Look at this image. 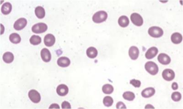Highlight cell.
I'll return each mask as SVG.
<instances>
[{
    "mask_svg": "<svg viewBox=\"0 0 183 109\" xmlns=\"http://www.w3.org/2000/svg\"><path fill=\"white\" fill-rule=\"evenodd\" d=\"M108 17V14L106 12L100 11L94 14L93 21L96 23H100L105 21Z\"/></svg>",
    "mask_w": 183,
    "mask_h": 109,
    "instance_id": "1",
    "label": "cell"
},
{
    "mask_svg": "<svg viewBox=\"0 0 183 109\" xmlns=\"http://www.w3.org/2000/svg\"><path fill=\"white\" fill-rule=\"evenodd\" d=\"M145 68L146 71L151 75H155L158 73V66L152 61L147 62L145 65Z\"/></svg>",
    "mask_w": 183,
    "mask_h": 109,
    "instance_id": "2",
    "label": "cell"
},
{
    "mask_svg": "<svg viewBox=\"0 0 183 109\" xmlns=\"http://www.w3.org/2000/svg\"><path fill=\"white\" fill-rule=\"evenodd\" d=\"M148 34L152 37L159 38L163 34V31L162 28L158 27H152L149 28Z\"/></svg>",
    "mask_w": 183,
    "mask_h": 109,
    "instance_id": "3",
    "label": "cell"
},
{
    "mask_svg": "<svg viewBox=\"0 0 183 109\" xmlns=\"http://www.w3.org/2000/svg\"><path fill=\"white\" fill-rule=\"evenodd\" d=\"M47 29L46 24L44 23H38L33 25L32 27V31L33 33L39 34L45 32Z\"/></svg>",
    "mask_w": 183,
    "mask_h": 109,
    "instance_id": "4",
    "label": "cell"
},
{
    "mask_svg": "<svg viewBox=\"0 0 183 109\" xmlns=\"http://www.w3.org/2000/svg\"><path fill=\"white\" fill-rule=\"evenodd\" d=\"M131 20L132 22L137 26H141L143 23V18L138 13H132L131 16Z\"/></svg>",
    "mask_w": 183,
    "mask_h": 109,
    "instance_id": "5",
    "label": "cell"
},
{
    "mask_svg": "<svg viewBox=\"0 0 183 109\" xmlns=\"http://www.w3.org/2000/svg\"><path fill=\"white\" fill-rule=\"evenodd\" d=\"M28 97L30 100L34 103H38L41 100L40 94L35 90H31L28 92Z\"/></svg>",
    "mask_w": 183,
    "mask_h": 109,
    "instance_id": "6",
    "label": "cell"
},
{
    "mask_svg": "<svg viewBox=\"0 0 183 109\" xmlns=\"http://www.w3.org/2000/svg\"><path fill=\"white\" fill-rule=\"evenodd\" d=\"M162 76L166 81H171L175 78V73L172 69H167L163 70L162 73Z\"/></svg>",
    "mask_w": 183,
    "mask_h": 109,
    "instance_id": "7",
    "label": "cell"
},
{
    "mask_svg": "<svg viewBox=\"0 0 183 109\" xmlns=\"http://www.w3.org/2000/svg\"><path fill=\"white\" fill-rule=\"evenodd\" d=\"M27 24V21L24 18H19L15 22L14 24V28L15 30L20 31L22 30Z\"/></svg>",
    "mask_w": 183,
    "mask_h": 109,
    "instance_id": "8",
    "label": "cell"
},
{
    "mask_svg": "<svg viewBox=\"0 0 183 109\" xmlns=\"http://www.w3.org/2000/svg\"><path fill=\"white\" fill-rule=\"evenodd\" d=\"M158 62L163 65H167L171 62V58L168 55L165 53H160L158 57Z\"/></svg>",
    "mask_w": 183,
    "mask_h": 109,
    "instance_id": "9",
    "label": "cell"
},
{
    "mask_svg": "<svg viewBox=\"0 0 183 109\" xmlns=\"http://www.w3.org/2000/svg\"><path fill=\"white\" fill-rule=\"evenodd\" d=\"M44 41L45 46L47 47H52L53 46L55 43V37L53 34H48L45 36Z\"/></svg>",
    "mask_w": 183,
    "mask_h": 109,
    "instance_id": "10",
    "label": "cell"
},
{
    "mask_svg": "<svg viewBox=\"0 0 183 109\" xmlns=\"http://www.w3.org/2000/svg\"><path fill=\"white\" fill-rule=\"evenodd\" d=\"M158 49L155 47L150 48L147 50L145 54V57L148 59H151L156 57L158 53Z\"/></svg>",
    "mask_w": 183,
    "mask_h": 109,
    "instance_id": "11",
    "label": "cell"
},
{
    "mask_svg": "<svg viewBox=\"0 0 183 109\" xmlns=\"http://www.w3.org/2000/svg\"><path fill=\"white\" fill-rule=\"evenodd\" d=\"M129 55L131 59L136 60L139 57V49L136 46H132L129 49Z\"/></svg>",
    "mask_w": 183,
    "mask_h": 109,
    "instance_id": "12",
    "label": "cell"
},
{
    "mask_svg": "<svg viewBox=\"0 0 183 109\" xmlns=\"http://www.w3.org/2000/svg\"><path fill=\"white\" fill-rule=\"evenodd\" d=\"M57 94L60 96H64L68 93L69 89L65 84H61L58 86L57 89Z\"/></svg>",
    "mask_w": 183,
    "mask_h": 109,
    "instance_id": "13",
    "label": "cell"
},
{
    "mask_svg": "<svg viewBox=\"0 0 183 109\" xmlns=\"http://www.w3.org/2000/svg\"><path fill=\"white\" fill-rule=\"evenodd\" d=\"M41 57L44 62H49L52 58V55L50 51L47 48H44L41 51Z\"/></svg>",
    "mask_w": 183,
    "mask_h": 109,
    "instance_id": "14",
    "label": "cell"
},
{
    "mask_svg": "<svg viewBox=\"0 0 183 109\" xmlns=\"http://www.w3.org/2000/svg\"><path fill=\"white\" fill-rule=\"evenodd\" d=\"M57 64L60 67L65 68L69 66L70 64V60L68 57H62L58 59Z\"/></svg>",
    "mask_w": 183,
    "mask_h": 109,
    "instance_id": "15",
    "label": "cell"
},
{
    "mask_svg": "<svg viewBox=\"0 0 183 109\" xmlns=\"http://www.w3.org/2000/svg\"><path fill=\"white\" fill-rule=\"evenodd\" d=\"M155 93V90L152 87L146 88L142 92V95L145 98H150L154 95Z\"/></svg>",
    "mask_w": 183,
    "mask_h": 109,
    "instance_id": "16",
    "label": "cell"
},
{
    "mask_svg": "<svg viewBox=\"0 0 183 109\" xmlns=\"http://www.w3.org/2000/svg\"><path fill=\"white\" fill-rule=\"evenodd\" d=\"M171 41L174 44H178L181 43L183 39L182 35L179 32H175L172 34L171 37Z\"/></svg>",
    "mask_w": 183,
    "mask_h": 109,
    "instance_id": "17",
    "label": "cell"
},
{
    "mask_svg": "<svg viewBox=\"0 0 183 109\" xmlns=\"http://www.w3.org/2000/svg\"><path fill=\"white\" fill-rule=\"evenodd\" d=\"M86 53L89 58H94L98 55V52L95 48L91 47L87 49Z\"/></svg>",
    "mask_w": 183,
    "mask_h": 109,
    "instance_id": "18",
    "label": "cell"
},
{
    "mask_svg": "<svg viewBox=\"0 0 183 109\" xmlns=\"http://www.w3.org/2000/svg\"><path fill=\"white\" fill-rule=\"evenodd\" d=\"M12 10V6L9 2H6L2 5L1 11L4 15H8L11 12Z\"/></svg>",
    "mask_w": 183,
    "mask_h": 109,
    "instance_id": "19",
    "label": "cell"
},
{
    "mask_svg": "<svg viewBox=\"0 0 183 109\" xmlns=\"http://www.w3.org/2000/svg\"><path fill=\"white\" fill-rule=\"evenodd\" d=\"M130 22L129 18L126 16H122L119 18L118 23L120 26L122 27H126L129 25Z\"/></svg>",
    "mask_w": 183,
    "mask_h": 109,
    "instance_id": "20",
    "label": "cell"
},
{
    "mask_svg": "<svg viewBox=\"0 0 183 109\" xmlns=\"http://www.w3.org/2000/svg\"><path fill=\"white\" fill-rule=\"evenodd\" d=\"M35 15L39 19H42L45 17V12L44 8L42 6H38L35 9Z\"/></svg>",
    "mask_w": 183,
    "mask_h": 109,
    "instance_id": "21",
    "label": "cell"
},
{
    "mask_svg": "<svg viewBox=\"0 0 183 109\" xmlns=\"http://www.w3.org/2000/svg\"><path fill=\"white\" fill-rule=\"evenodd\" d=\"M3 60L6 63H11L14 60V55L11 52H6L3 55Z\"/></svg>",
    "mask_w": 183,
    "mask_h": 109,
    "instance_id": "22",
    "label": "cell"
},
{
    "mask_svg": "<svg viewBox=\"0 0 183 109\" xmlns=\"http://www.w3.org/2000/svg\"><path fill=\"white\" fill-rule=\"evenodd\" d=\"M9 40L12 43L17 44L21 41L20 35L16 33H13L9 36Z\"/></svg>",
    "mask_w": 183,
    "mask_h": 109,
    "instance_id": "23",
    "label": "cell"
},
{
    "mask_svg": "<svg viewBox=\"0 0 183 109\" xmlns=\"http://www.w3.org/2000/svg\"><path fill=\"white\" fill-rule=\"evenodd\" d=\"M30 43L33 45H37L41 43V38L37 35H33L30 38Z\"/></svg>",
    "mask_w": 183,
    "mask_h": 109,
    "instance_id": "24",
    "label": "cell"
},
{
    "mask_svg": "<svg viewBox=\"0 0 183 109\" xmlns=\"http://www.w3.org/2000/svg\"><path fill=\"white\" fill-rule=\"evenodd\" d=\"M102 90L105 94H111L114 91V87L110 84H105L102 87Z\"/></svg>",
    "mask_w": 183,
    "mask_h": 109,
    "instance_id": "25",
    "label": "cell"
},
{
    "mask_svg": "<svg viewBox=\"0 0 183 109\" xmlns=\"http://www.w3.org/2000/svg\"><path fill=\"white\" fill-rule=\"evenodd\" d=\"M123 97L124 99L128 101H132L135 98V95L133 92L127 91L123 94Z\"/></svg>",
    "mask_w": 183,
    "mask_h": 109,
    "instance_id": "26",
    "label": "cell"
},
{
    "mask_svg": "<svg viewBox=\"0 0 183 109\" xmlns=\"http://www.w3.org/2000/svg\"><path fill=\"white\" fill-rule=\"evenodd\" d=\"M114 103L113 98L110 96H107L104 98L103 100V103L104 105L107 107H110L112 106Z\"/></svg>",
    "mask_w": 183,
    "mask_h": 109,
    "instance_id": "27",
    "label": "cell"
},
{
    "mask_svg": "<svg viewBox=\"0 0 183 109\" xmlns=\"http://www.w3.org/2000/svg\"><path fill=\"white\" fill-rule=\"evenodd\" d=\"M181 94L179 92H174V93H172V95H171V98L172 99L174 100V101H179L181 100Z\"/></svg>",
    "mask_w": 183,
    "mask_h": 109,
    "instance_id": "28",
    "label": "cell"
},
{
    "mask_svg": "<svg viewBox=\"0 0 183 109\" xmlns=\"http://www.w3.org/2000/svg\"><path fill=\"white\" fill-rule=\"evenodd\" d=\"M130 84L131 85L134 86L136 88H139L141 86V82L140 80H137V79H131L130 81Z\"/></svg>",
    "mask_w": 183,
    "mask_h": 109,
    "instance_id": "29",
    "label": "cell"
},
{
    "mask_svg": "<svg viewBox=\"0 0 183 109\" xmlns=\"http://www.w3.org/2000/svg\"><path fill=\"white\" fill-rule=\"evenodd\" d=\"M62 109H71L70 104L68 101H64L62 102Z\"/></svg>",
    "mask_w": 183,
    "mask_h": 109,
    "instance_id": "30",
    "label": "cell"
},
{
    "mask_svg": "<svg viewBox=\"0 0 183 109\" xmlns=\"http://www.w3.org/2000/svg\"><path fill=\"white\" fill-rule=\"evenodd\" d=\"M116 108L117 109H126V107L123 102L119 101L117 103Z\"/></svg>",
    "mask_w": 183,
    "mask_h": 109,
    "instance_id": "31",
    "label": "cell"
},
{
    "mask_svg": "<svg viewBox=\"0 0 183 109\" xmlns=\"http://www.w3.org/2000/svg\"><path fill=\"white\" fill-rule=\"evenodd\" d=\"M49 109H60V106L57 104H53L49 107Z\"/></svg>",
    "mask_w": 183,
    "mask_h": 109,
    "instance_id": "32",
    "label": "cell"
},
{
    "mask_svg": "<svg viewBox=\"0 0 183 109\" xmlns=\"http://www.w3.org/2000/svg\"><path fill=\"white\" fill-rule=\"evenodd\" d=\"M172 88L173 90H177L178 89V85L176 82H174L172 85Z\"/></svg>",
    "mask_w": 183,
    "mask_h": 109,
    "instance_id": "33",
    "label": "cell"
}]
</instances>
